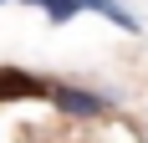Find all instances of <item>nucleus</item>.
<instances>
[{
	"instance_id": "nucleus-1",
	"label": "nucleus",
	"mask_w": 148,
	"mask_h": 143,
	"mask_svg": "<svg viewBox=\"0 0 148 143\" xmlns=\"http://www.w3.org/2000/svg\"><path fill=\"white\" fill-rule=\"evenodd\" d=\"M46 102L61 118H77V123H92V118L107 113V97H97L87 87H72V82H46Z\"/></svg>"
},
{
	"instance_id": "nucleus-2",
	"label": "nucleus",
	"mask_w": 148,
	"mask_h": 143,
	"mask_svg": "<svg viewBox=\"0 0 148 143\" xmlns=\"http://www.w3.org/2000/svg\"><path fill=\"white\" fill-rule=\"evenodd\" d=\"M31 97H46L41 77H31L21 67H0V102H31Z\"/></svg>"
},
{
	"instance_id": "nucleus-3",
	"label": "nucleus",
	"mask_w": 148,
	"mask_h": 143,
	"mask_svg": "<svg viewBox=\"0 0 148 143\" xmlns=\"http://www.w3.org/2000/svg\"><path fill=\"white\" fill-rule=\"evenodd\" d=\"M82 10H97V15H107V21H112L118 31H128V36H138V31H143V26H138V15H133V10H123L118 0H82Z\"/></svg>"
},
{
	"instance_id": "nucleus-4",
	"label": "nucleus",
	"mask_w": 148,
	"mask_h": 143,
	"mask_svg": "<svg viewBox=\"0 0 148 143\" xmlns=\"http://www.w3.org/2000/svg\"><path fill=\"white\" fill-rule=\"evenodd\" d=\"M0 5H5V0H0Z\"/></svg>"
}]
</instances>
